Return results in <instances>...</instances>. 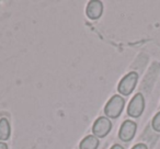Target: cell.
I'll return each instance as SVG.
<instances>
[{"instance_id": "cell-1", "label": "cell", "mask_w": 160, "mask_h": 149, "mask_svg": "<svg viewBox=\"0 0 160 149\" xmlns=\"http://www.w3.org/2000/svg\"><path fill=\"white\" fill-rule=\"evenodd\" d=\"M125 107V100L118 94L113 96L104 107V114L108 118H118Z\"/></svg>"}, {"instance_id": "cell-2", "label": "cell", "mask_w": 160, "mask_h": 149, "mask_svg": "<svg viewBox=\"0 0 160 149\" xmlns=\"http://www.w3.org/2000/svg\"><path fill=\"white\" fill-rule=\"evenodd\" d=\"M138 81V73L135 71H131L121 79L120 83L118 86V91L122 96H129L134 89L136 88Z\"/></svg>"}, {"instance_id": "cell-3", "label": "cell", "mask_w": 160, "mask_h": 149, "mask_svg": "<svg viewBox=\"0 0 160 149\" xmlns=\"http://www.w3.org/2000/svg\"><path fill=\"white\" fill-rule=\"evenodd\" d=\"M112 122L107 116H100L96 120L92 126V134L97 138H104L111 132Z\"/></svg>"}, {"instance_id": "cell-4", "label": "cell", "mask_w": 160, "mask_h": 149, "mask_svg": "<svg viewBox=\"0 0 160 149\" xmlns=\"http://www.w3.org/2000/svg\"><path fill=\"white\" fill-rule=\"evenodd\" d=\"M145 110V99L142 93H136L127 107V114L133 118H138Z\"/></svg>"}, {"instance_id": "cell-5", "label": "cell", "mask_w": 160, "mask_h": 149, "mask_svg": "<svg viewBox=\"0 0 160 149\" xmlns=\"http://www.w3.org/2000/svg\"><path fill=\"white\" fill-rule=\"evenodd\" d=\"M137 131V124H136L134 121L126 120L122 123L120 127V131H118V138H120L122 142H131L134 138Z\"/></svg>"}, {"instance_id": "cell-6", "label": "cell", "mask_w": 160, "mask_h": 149, "mask_svg": "<svg viewBox=\"0 0 160 149\" xmlns=\"http://www.w3.org/2000/svg\"><path fill=\"white\" fill-rule=\"evenodd\" d=\"M103 13V3L99 0L89 1L86 8V14L90 20H98Z\"/></svg>"}, {"instance_id": "cell-7", "label": "cell", "mask_w": 160, "mask_h": 149, "mask_svg": "<svg viewBox=\"0 0 160 149\" xmlns=\"http://www.w3.org/2000/svg\"><path fill=\"white\" fill-rule=\"evenodd\" d=\"M99 147V138L93 135H88L80 142V149H98Z\"/></svg>"}, {"instance_id": "cell-8", "label": "cell", "mask_w": 160, "mask_h": 149, "mask_svg": "<svg viewBox=\"0 0 160 149\" xmlns=\"http://www.w3.org/2000/svg\"><path fill=\"white\" fill-rule=\"evenodd\" d=\"M10 134H11V128L9 121L6 117L0 118V142L9 139Z\"/></svg>"}, {"instance_id": "cell-9", "label": "cell", "mask_w": 160, "mask_h": 149, "mask_svg": "<svg viewBox=\"0 0 160 149\" xmlns=\"http://www.w3.org/2000/svg\"><path fill=\"white\" fill-rule=\"evenodd\" d=\"M151 126H152L153 131L159 132L160 133V112H158L152 118V122H151Z\"/></svg>"}, {"instance_id": "cell-10", "label": "cell", "mask_w": 160, "mask_h": 149, "mask_svg": "<svg viewBox=\"0 0 160 149\" xmlns=\"http://www.w3.org/2000/svg\"><path fill=\"white\" fill-rule=\"evenodd\" d=\"M132 149H148V148H147V146L145 144H137V145H135Z\"/></svg>"}, {"instance_id": "cell-11", "label": "cell", "mask_w": 160, "mask_h": 149, "mask_svg": "<svg viewBox=\"0 0 160 149\" xmlns=\"http://www.w3.org/2000/svg\"><path fill=\"white\" fill-rule=\"evenodd\" d=\"M110 149H124V147L121 146V145H118V144H115V145H113Z\"/></svg>"}, {"instance_id": "cell-12", "label": "cell", "mask_w": 160, "mask_h": 149, "mask_svg": "<svg viewBox=\"0 0 160 149\" xmlns=\"http://www.w3.org/2000/svg\"><path fill=\"white\" fill-rule=\"evenodd\" d=\"M0 149H8V145L3 142H0Z\"/></svg>"}]
</instances>
